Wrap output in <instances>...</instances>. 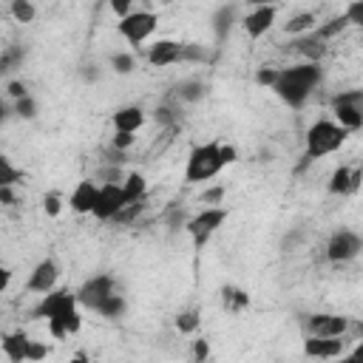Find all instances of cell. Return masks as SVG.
<instances>
[{"label":"cell","mask_w":363,"mask_h":363,"mask_svg":"<svg viewBox=\"0 0 363 363\" xmlns=\"http://www.w3.org/2000/svg\"><path fill=\"white\" fill-rule=\"evenodd\" d=\"M60 281V264L54 258H43L34 264V269L28 272V281H26V289L28 292H37V295H45L48 289H54Z\"/></svg>","instance_id":"obj_13"},{"label":"cell","mask_w":363,"mask_h":363,"mask_svg":"<svg viewBox=\"0 0 363 363\" xmlns=\"http://www.w3.org/2000/svg\"><path fill=\"white\" fill-rule=\"evenodd\" d=\"M14 201V187H0V204H11Z\"/></svg>","instance_id":"obj_43"},{"label":"cell","mask_w":363,"mask_h":363,"mask_svg":"<svg viewBox=\"0 0 363 363\" xmlns=\"http://www.w3.org/2000/svg\"><path fill=\"white\" fill-rule=\"evenodd\" d=\"M315 23H318V17H315L312 11H298V14H292V17L284 23V31H286L289 37H298V34L312 31V28H315Z\"/></svg>","instance_id":"obj_23"},{"label":"cell","mask_w":363,"mask_h":363,"mask_svg":"<svg viewBox=\"0 0 363 363\" xmlns=\"http://www.w3.org/2000/svg\"><path fill=\"white\" fill-rule=\"evenodd\" d=\"M9 11H11V17L17 20V23H34V17H37V6L31 3V0H11V6H9Z\"/></svg>","instance_id":"obj_27"},{"label":"cell","mask_w":363,"mask_h":363,"mask_svg":"<svg viewBox=\"0 0 363 363\" xmlns=\"http://www.w3.org/2000/svg\"><path fill=\"white\" fill-rule=\"evenodd\" d=\"M303 60L309 62H320V57L326 54V43L320 37H315V31H306V34H298L292 43H289Z\"/></svg>","instance_id":"obj_20"},{"label":"cell","mask_w":363,"mask_h":363,"mask_svg":"<svg viewBox=\"0 0 363 363\" xmlns=\"http://www.w3.org/2000/svg\"><path fill=\"white\" fill-rule=\"evenodd\" d=\"M45 354H48V346H45L43 340H31V343H28V357H26V360H43Z\"/></svg>","instance_id":"obj_37"},{"label":"cell","mask_w":363,"mask_h":363,"mask_svg":"<svg viewBox=\"0 0 363 363\" xmlns=\"http://www.w3.org/2000/svg\"><path fill=\"white\" fill-rule=\"evenodd\" d=\"M227 216H230V210H227L224 204H204V210H199L196 216H190V218L184 221V230H187L193 247L201 250V247L216 235V230L227 221Z\"/></svg>","instance_id":"obj_5"},{"label":"cell","mask_w":363,"mask_h":363,"mask_svg":"<svg viewBox=\"0 0 363 363\" xmlns=\"http://www.w3.org/2000/svg\"><path fill=\"white\" fill-rule=\"evenodd\" d=\"M278 0H250V6H275Z\"/></svg>","instance_id":"obj_44"},{"label":"cell","mask_w":363,"mask_h":363,"mask_svg":"<svg viewBox=\"0 0 363 363\" xmlns=\"http://www.w3.org/2000/svg\"><path fill=\"white\" fill-rule=\"evenodd\" d=\"M360 250H363V238L357 230H349V227L335 230L326 241V258L332 264H349L360 255Z\"/></svg>","instance_id":"obj_9"},{"label":"cell","mask_w":363,"mask_h":363,"mask_svg":"<svg viewBox=\"0 0 363 363\" xmlns=\"http://www.w3.org/2000/svg\"><path fill=\"white\" fill-rule=\"evenodd\" d=\"M323 82V68L320 62H309V60H301L295 65H286V68H278L275 71V79L269 85V91L289 108H303L306 99L315 94V88Z\"/></svg>","instance_id":"obj_2"},{"label":"cell","mask_w":363,"mask_h":363,"mask_svg":"<svg viewBox=\"0 0 363 363\" xmlns=\"http://www.w3.org/2000/svg\"><path fill=\"white\" fill-rule=\"evenodd\" d=\"M156 122L173 125V122H176V119H173V111H170V108H156Z\"/></svg>","instance_id":"obj_41"},{"label":"cell","mask_w":363,"mask_h":363,"mask_svg":"<svg viewBox=\"0 0 363 363\" xmlns=\"http://www.w3.org/2000/svg\"><path fill=\"white\" fill-rule=\"evenodd\" d=\"M74 292H77L79 306L96 312V309H99L113 292H119V289H116V278H113L111 272H96V275L85 278V281L79 284V289H74Z\"/></svg>","instance_id":"obj_8"},{"label":"cell","mask_w":363,"mask_h":363,"mask_svg":"<svg viewBox=\"0 0 363 363\" xmlns=\"http://www.w3.org/2000/svg\"><path fill=\"white\" fill-rule=\"evenodd\" d=\"M360 179H363V170H360V167L340 164V167H335V170H332L326 190H329L332 196H349V193H357Z\"/></svg>","instance_id":"obj_14"},{"label":"cell","mask_w":363,"mask_h":363,"mask_svg":"<svg viewBox=\"0 0 363 363\" xmlns=\"http://www.w3.org/2000/svg\"><path fill=\"white\" fill-rule=\"evenodd\" d=\"M204 94H207V85L201 79H184L176 88V96L182 102H199V99H204Z\"/></svg>","instance_id":"obj_24"},{"label":"cell","mask_w":363,"mask_h":363,"mask_svg":"<svg viewBox=\"0 0 363 363\" xmlns=\"http://www.w3.org/2000/svg\"><path fill=\"white\" fill-rule=\"evenodd\" d=\"M233 20H235V9L233 6H218L216 14H213V31H216V40H227L230 28H233Z\"/></svg>","instance_id":"obj_22"},{"label":"cell","mask_w":363,"mask_h":363,"mask_svg":"<svg viewBox=\"0 0 363 363\" xmlns=\"http://www.w3.org/2000/svg\"><path fill=\"white\" fill-rule=\"evenodd\" d=\"M164 3H167V0H164Z\"/></svg>","instance_id":"obj_46"},{"label":"cell","mask_w":363,"mask_h":363,"mask_svg":"<svg viewBox=\"0 0 363 363\" xmlns=\"http://www.w3.org/2000/svg\"><path fill=\"white\" fill-rule=\"evenodd\" d=\"M329 108H332V119L337 125H343L349 133H354V130L363 128V91L360 88L335 94L332 102H329Z\"/></svg>","instance_id":"obj_6"},{"label":"cell","mask_w":363,"mask_h":363,"mask_svg":"<svg viewBox=\"0 0 363 363\" xmlns=\"http://www.w3.org/2000/svg\"><path fill=\"white\" fill-rule=\"evenodd\" d=\"M9 284H11V269L9 267H0V295L9 289Z\"/></svg>","instance_id":"obj_42"},{"label":"cell","mask_w":363,"mask_h":363,"mask_svg":"<svg viewBox=\"0 0 363 363\" xmlns=\"http://www.w3.org/2000/svg\"><path fill=\"white\" fill-rule=\"evenodd\" d=\"M28 343H31V337H28V332H23V329L6 332V335L0 337V349H3V354H6L11 363H23V360L28 357Z\"/></svg>","instance_id":"obj_18"},{"label":"cell","mask_w":363,"mask_h":363,"mask_svg":"<svg viewBox=\"0 0 363 363\" xmlns=\"http://www.w3.org/2000/svg\"><path fill=\"white\" fill-rule=\"evenodd\" d=\"M275 71H278V68H269V65L258 68V71H255V82H258V85H264V88H269V85H272V79H275Z\"/></svg>","instance_id":"obj_36"},{"label":"cell","mask_w":363,"mask_h":363,"mask_svg":"<svg viewBox=\"0 0 363 363\" xmlns=\"http://www.w3.org/2000/svg\"><path fill=\"white\" fill-rule=\"evenodd\" d=\"M133 142H136V136H133V133H128V130H113V136H111V147H113V150H119V153L130 150V147H133Z\"/></svg>","instance_id":"obj_32"},{"label":"cell","mask_w":363,"mask_h":363,"mask_svg":"<svg viewBox=\"0 0 363 363\" xmlns=\"http://www.w3.org/2000/svg\"><path fill=\"white\" fill-rule=\"evenodd\" d=\"M26 94H28V88H26L23 82H17V79L9 82V96H11V99H20V96H26Z\"/></svg>","instance_id":"obj_39"},{"label":"cell","mask_w":363,"mask_h":363,"mask_svg":"<svg viewBox=\"0 0 363 363\" xmlns=\"http://www.w3.org/2000/svg\"><path fill=\"white\" fill-rule=\"evenodd\" d=\"M43 210H45V216H60L62 199H60L57 193H45V196H43Z\"/></svg>","instance_id":"obj_35"},{"label":"cell","mask_w":363,"mask_h":363,"mask_svg":"<svg viewBox=\"0 0 363 363\" xmlns=\"http://www.w3.org/2000/svg\"><path fill=\"white\" fill-rule=\"evenodd\" d=\"M346 139H349V130L343 125H337L335 119H329V116L315 119L306 128V136H303V142H306V147H303V164L337 153L346 145Z\"/></svg>","instance_id":"obj_4"},{"label":"cell","mask_w":363,"mask_h":363,"mask_svg":"<svg viewBox=\"0 0 363 363\" xmlns=\"http://www.w3.org/2000/svg\"><path fill=\"white\" fill-rule=\"evenodd\" d=\"M119 184H122V193H125L128 201H142L147 196V179L139 170H130Z\"/></svg>","instance_id":"obj_21"},{"label":"cell","mask_w":363,"mask_h":363,"mask_svg":"<svg viewBox=\"0 0 363 363\" xmlns=\"http://www.w3.org/2000/svg\"><path fill=\"white\" fill-rule=\"evenodd\" d=\"M111 68L116 71V74H130L133 68H136V57L133 54H128V51H119V54H113L111 57Z\"/></svg>","instance_id":"obj_30"},{"label":"cell","mask_w":363,"mask_h":363,"mask_svg":"<svg viewBox=\"0 0 363 363\" xmlns=\"http://www.w3.org/2000/svg\"><path fill=\"white\" fill-rule=\"evenodd\" d=\"M20 179H23V170L9 156L0 153V187H14Z\"/></svg>","instance_id":"obj_26"},{"label":"cell","mask_w":363,"mask_h":363,"mask_svg":"<svg viewBox=\"0 0 363 363\" xmlns=\"http://www.w3.org/2000/svg\"><path fill=\"white\" fill-rule=\"evenodd\" d=\"M235 159H238V150L233 145H221L218 139L193 145L187 153V164H184V182L187 184H204V182L216 179Z\"/></svg>","instance_id":"obj_3"},{"label":"cell","mask_w":363,"mask_h":363,"mask_svg":"<svg viewBox=\"0 0 363 363\" xmlns=\"http://www.w3.org/2000/svg\"><path fill=\"white\" fill-rule=\"evenodd\" d=\"M159 28V14L156 11H147V9H139V11H128L125 17H119L116 23V31L122 40H128L130 45H142L145 40L153 37V31Z\"/></svg>","instance_id":"obj_7"},{"label":"cell","mask_w":363,"mask_h":363,"mask_svg":"<svg viewBox=\"0 0 363 363\" xmlns=\"http://www.w3.org/2000/svg\"><path fill=\"white\" fill-rule=\"evenodd\" d=\"M343 17H346L349 26H363V0H352V3L346 6Z\"/></svg>","instance_id":"obj_33"},{"label":"cell","mask_w":363,"mask_h":363,"mask_svg":"<svg viewBox=\"0 0 363 363\" xmlns=\"http://www.w3.org/2000/svg\"><path fill=\"white\" fill-rule=\"evenodd\" d=\"M14 113L23 116V119H34V116H37V102H34V96L26 94V96L14 99Z\"/></svg>","instance_id":"obj_31"},{"label":"cell","mask_w":363,"mask_h":363,"mask_svg":"<svg viewBox=\"0 0 363 363\" xmlns=\"http://www.w3.org/2000/svg\"><path fill=\"white\" fill-rule=\"evenodd\" d=\"M199 323H201V318H199V312H196V309H190V312H179V315H176V329H179L182 335L196 332V329H199Z\"/></svg>","instance_id":"obj_29"},{"label":"cell","mask_w":363,"mask_h":363,"mask_svg":"<svg viewBox=\"0 0 363 363\" xmlns=\"http://www.w3.org/2000/svg\"><path fill=\"white\" fill-rule=\"evenodd\" d=\"M224 193H227V190H224L221 184H216V187H207V190L199 196V201H201V204H221Z\"/></svg>","instance_id":"obj_34"},{"label":"cell","mask_w":363,"mask_h":363,"mask_svg":"<svg viewBox=\"0 0 363 363\" xmlns=\"http://www.w3.org/2000/svg\"><path fill=\"white\" fill-rule=\"evenodd\" d=\"M210 354V343L207 340H196V346H193V357L196 360H204Z\"/></svg>","instance_id":"obj_40"},{"label":"cell","mask_w":363,"mask_h":363,"mask_svg":"<svg viewBox=\"0 0 363 363\" xmlns=\"http://www.w3.org/2000/svg\"><path fill=\"white\" fill-rule=\"evenodd\" d=\"M275 17H278V9H275V6H252V11H250V14L241 20V23H244L247 37H250V40L264 37V34L272 28Z\"/></svg>","instance_id":"obj_15"},{"label":"cell","mask_w":363,"mask_h":363,"mask_svg":"<svg viewBox=\"0 0 363 363\" xmlns=\"http://www.w3.org/2000/svg\"><path fill=\"white\" fill-rule=\"evenodd\" d=\"M108 6L116 17H125L128 11H133V0H108Z\"/></svg>","instance_id":"obj_38"},{"label":"cell","mask_w":363,"mask_h":363,"mask_svg":"<svg viewBox=\"0 0 363 363\" xmlns=\"http://www.w3.org/2000/svg\"><path fill=\"white\" fill-rule=\"evenodd\" d=\"M349 329H352V318L337 312H315V315H306L303 320V332L320 335V337H340V335H349Z\"/></svg>","instance_id":"obj_10"},{"label":"cell","mask_w":363,"mask_h":363,"mask_svg":"<svg viewBox=\"0 0 363 363\" xmlns=\"http://www.w3.org/2000/svg\"><path fill=\"white\" fill-rule=\"evenodd\" d=\"M145 108L142 105H125L119 111H113L111 122H113V130H128V133H136L142 125H145Z\"/></svg>","instance_id":"obj_19"},{"label":"cell","mask_w":363,"mask_h":363,"mask_svg":"<svg viewBox=\"0 0 363 363\" xmlns=\"http://www.w3.org/2000/svg\"><path fill=\"white\" fill-rule=\"evenodd\" d=\"M96 193H99V184H96L94 179H82V182H77V187L71 190L68 207H71L74 213H79V216H91L94 201H96Z\"/></svg>","instance_id":"obj_17"},{"label":"cell","mask_w":363,"mask_h":363,"mask_svg":"<svg viewBox=\"0 0 363 363\" xmlns=\"http://www.w3.org/2000/svg\"><path fill=\"white\" fill-rule=\"evenodd\" d=\"M221 298H224V306L233 309V312H238V309H244L250 303V295L244 289H235V286H224L221 289Z\"/></svg>","instance_id":"obj_28"},{"label":"cell","mask_w":363,"mask_h":363,"mask_svg":"<svg viewBox=\"0 0 363 363\" xmlns=\"http://www.w3.org/2000/svg\"><path fill=\"white\" fill-rule=\"evenodd\" d=\"M125 204H128V199H125V193H122V184H119V182H102L91 216L99 218V221H111Z\"/></svg>","instance_id":"obj_11"},{"label":"cell","mask_w":363,"mask_h":363,"mask_svg":"<svg viewBox=\"0 0 363 363\" xmlns=\"http://www.w3.org/2000/svg\"><path fill=\"white\" fill-rule=\"evenodd\" d=\"M346 343H349V335H340V337L306 335L303 337V354L306 357H318V360H332V357L346 354Z\"/></svg>","instance_id":"obj_12"},{"label":"cell","mask_w":363,"mask_h":363,"mask_svg":"<svg viewBox=\"0 0 363 363\" xmlns=\"http://www.w3.org/2000/svg\"><path fill=\"white\" fill-rule=\"evenodd\" d=\"M147 62L153 68H170V65L182 62V43L179 40H156L147 48Z\"/></svg>","instance_id":"obj_16"},{"label":"cell","mask_w":363,"mask_h":363,"mask_svg":"<svg viewBox=\"0 0 363 363\" xmlns=\"http://www.w3.org/2000/svg\"><path fill=\"white\" fill-rule=\"evenodd\" d=\"M6 113H9V108H6V102H3V96H0V125H3V119H6Z\"/></svg>","instance_id":"obj_45"},{"label":"cell","mask_w":363,"mask_h":363,"mask_svg":"<svg viewBox=\"0 0 363 363\" xmlns=\"http://www.w3.org/2000/svg\"><path fill=\"white\" fill-rule=\"evenodd\" d=\"M34 315L45 318L48 335L57 337V340H65L68 335H77L82 329L77 292L65 289V286H54L45 295H40V303L34 306Z\"/></svg>","instance_id":"obj_1"},{"label":"cell","mask_w":363,"mask_h":363,"mask_svg":"<svg viewBox=\"0 0 363 363\" xmlns=\"http://www.w3.org/2000/svg\"><path fill=\"white\" fill-rule=\"evenodd\" d=\"M346 26H349V23H346V17H343V11H340L337 17L326 20L323 26H315L312 31H315V37H320L323 43H329V40H332V37H337V34H340V31H343Z\"/></svg>","instance_id":"obj_25"}]
</instances>
